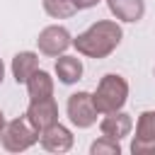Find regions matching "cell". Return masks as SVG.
Returning a JSON list of instances; mask_svg holds the SVG:
<instances>
[{
    "mask_svg": "<svg viewBox=\"0 0 155 155\" xmlns=\"http://www.w3.org/2000/svg\"><path fill=\"white\" fill-rule=\"evenodd\" d=\"M124 39V29L119 22L114 19H97L94 24H90L82 34H78L73 39V46L80 56L87 58H107L111 51H116V46Z\"/></svg>",
    "mask_w": 155,
    "mask_h": 155,
    "instance_id": "1",
    "label": "cell"
},
{
    "mask_svg": "<svg viewBox=\"0 0 155 155\" xmlns=\"http://www.w3.org/2000/svg\"><path fill=\"white\" fill-rule=\"evenodd\" d=\"M92 102L99 114L124 109V104L128 102V82L116 73H107L97 82V90L92 92Z\"/></svg>",
    "mask_w": 155,
    "mask_h": 155,
    "instance_id": "2",
    "label": "cell"
},
{
    "mask_svg": "<svg viewBox=\"0 0 155 155\" xmlns=\"http://www.w3.org/2000/svg\"><path fill=\"white\" fill-rule=\"evenodd\" d=\"M0 143L7 153H24L39 143V131L29 124L27 116H19L5 124V128L0 131Z\"/></svg>",
    "mask_w": 155,
    "mask_h": 155,
    "instance_id": "3",
    "label": "cell"
},
{
    "mask_svg": "<svg viewBox=\"0 0 155 155\" xmlns=\"http://www.w3.org/2000/svg\"><path fill=\"white\" fill-rule=\"evenodd\" d=\"M65 111H68V119L73 126L78 128H90L97 124V107L92 102V92H73L68 97V104H65Z\"/></svg>",
    "mask_w": 155,
    "mask_h": 155,
    "instance_id": "4",
    "label": "cell"
},
{
    "mask_svg": "<svg viewBox=\"0 0 155 155\" xmlns=\"http://www.w3.org/2000/svg\"><path fill=\"white\" fill-rule=\"evenodd\" d=\"M36 46H39V53L48 56V58H56L61 53H65L70 46H73V36L65 27L61 24H48L39 31L36 36Z\"/></svg>",
    "mask_w": 155,
    "mask_h": 155,
    "instance_id": "5",
    "label": "cell"
},
{
    "mask_svg": "<svg viewBox=\"0 0 155 155\" xmlns=\"http://www.w3.org/2000/svg\"><path fill=\"white\" fill-rule=\"evenodd\" d=\"M29 124L36 128V131H44L48 126H53L58 121V104L53 97H46V99H31L29 107H27V114Z\"/></svg>",
    "mask_w": 155,
    "mask_h": 155,
    "instance_id": "6",
    "label": "cell"
},
{
    "mask_svg": "<svg viewBox=\"0 0 155 155\" xmlns=\"http://www.w3.org/2000/svg\"><path fill=\"white\" fill-rule=\"evenodd\" d=\"M73 140H75L73 138V131L68 126H63L61 121H56L53 126L39 131V143L48 153H68L73 148Z\"/></svg>",
    "mask_w": 155,
    "mask_h": 155,
    "instance_id": "7",
    "label": "cell"
},
{
    "mask_svg": "<svg viewBox=\"0 0 155 155\" xmlns=\"http://www.w3.org/2000/svg\"><path fill=\"white\" fill-rule=\"evenodd\" d=\"M99 131H102V136H107V138L121 140V138H126V136L133 131V119H131V114H126V111H121V109L107 111V114H102Z\"/></svg>",
    "mask_w": 155,
    "mask_h": 155,
    "instance_id": "8",
    "label": "cell"
},
{
    "mask_svg": "<svg viewBox=\"0 0 155 155\" xmlns=\"http://www.w3.org/2000/svg\"><path fill=\"white\" fill-rule=\"evenodd\" d=\"M107 7L119 22H140L145 15L143 0H107Z\"/></svg>",
    "mask_w": 155,
    "mask_h": 155,
    "instance_id": "9",
    "label": "cell"
},
{
    "mask_svg": "<svg viewBox=\"0 0 155 155\" xmlns=\"http://www.w3.org/2000/svg\"><path fill=\"white\" fill-rule=\"evenodd\" d=\"M10 68H12L15 82L17 85H24L31 78V73L39 70V53H34V51H19V53H15Z\"/></svg>",
    "mask_w": 155,
    "mask_h": 155,
    "instance_id": "10",
    "label": "cell"
},
{
    "mask_svg": "<svg viewBox=\"0 0 155 155\" xmlns=\"http://www.w3.org/2000/svg\"><path fill=\"white\" fill-rule=\"evenodd\" d=\"M53 70H56V75H58V80L63 82V85H75L80 78H82V61L78 58V56H65V53H61V56H56V65H53Z\"/></svg>",
    "mask_w": 155,
    "mask_h": 155,
    "instance_id": "11",
    "label": "cell"
},
{
    "mask_svg": "<svg viewBox=\"0 0 155 155\" xmlns=\"http://www.w3.org/2000/svg\"><path fill=\"white\" fill-rule=\"evenodd\" d=\"M27 85V94H29V102L31 99H46V97H53V78L51 73L46 70H34L31 78L24 82Z\"/></svg>",
    "mask_w": 155,
    "mask_h": 155,
    "instance_id": "12",
    "label": "cell"
},
{
    "mask_svg": "<svg viewBox=\"0 0 155 155\" xmlns=\"http://www.w3.org/2000/svg\"><path fill=\"white\" fill-rule=\"evenodd\" d=\"M41 5H44V12L53 19H68L78 12L73 0H41Z\"/></svg>",
    "mask_w": 155,
    "mask_h": 155,
    "instance_id": "13",
    "label": "cell"
},
{
    "mask_svg": "<svg viewBox=\"0 0 155 155\" xmlns=\"http://www.w3.org/2000/svg\"><path fill=\"white\" fill-rule=\"evenodd\" d=\"M136 136L155 140V109H148L136 119Z\"/></svg>",
    "mask_w": 155,
    "mask_h": 155,
    "instance_id": "14",
    "label": "cell"
},
{
    "mask_svg": "<svg viewBox=\"0 0 155 155\" xmlns=\"http://www.w3.org/2000/svg\"><path fill=\"white\" fill-rule=\"evenodd\" d=\"M90 155H121V145H119V140L102 136L90 145Z\"/></svg>",
    "mask_w": 155,
    "mask_h": 155,
    "instance_id": "15",
    "label": "cell"
},
{
    "mask_svg": "<svg viewBox=\"0 0 155 155\" xmlns=\"http://www.w3.org/2000/svg\"><path fill=\"white\" fill-rule=\"evenodd\" d=\"M131 153H133V155H155V140H153V138L133 136V140H131Z\"/></svg>",
    "mask_w": 155,
    "mask_h": 155,
    "instance_id": "16",
    "label": "cell"
},
{
    "mask_svg": "<svg viewBox=\"0 0 155 155\" xmlns=\"http://www.w3.org/2000/svg\"><path fill=\"white\" fill-rule=\"evenodd\" d=\"M73 2H75L78 10H90V7H94L99 0H73Z\"/></svg>",
    "mask_w": 155,
    "mask_h": 155,
    "instance_id": "17",
    "label": "cell"
},
{
    "mask_svg": "<svg viewBox=\"0 0 155 155\" xmlns=\"http://www.w3.org/2000/svg\"><path fill=\"white\" fill-rule=\"evenodd\" d=\"M2 80H5V63H2V58H0V85H2Z\"/></svg>",
    "mask_w": 155,
    "mask_h": 155,
    "instance_id": "18",
    "label": "cell"
},
{
    "mask_svg": "<svg viewBox=\"0 0 155 155\" xmlns=\"http://www.w3.org/2000/svg\"><path fill=\"white\" fill-rule=\"evenodd\" d=\"M5 124H7V121H5V114H2V109H0V131L5 128Z\"/></svg>",
    "mask_w": 155,
    "mask_h": 155,
    "instance_id": "19",
    "label": "cell"
}]
</instances>
